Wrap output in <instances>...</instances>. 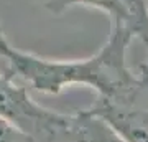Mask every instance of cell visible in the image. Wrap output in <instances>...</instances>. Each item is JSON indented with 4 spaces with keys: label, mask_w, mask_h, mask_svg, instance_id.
Listing matches in <instances>:
<instances>
[{
    "label": "cell",
    "mask_w": 148,
    "mask_h": 142,
    "mask_svg": "<svg viewBox=\"0 0 148 142\" xmlns=\"http://www.w3.org/2000/svg\"><path fill=\"white\" fill-rule=\"evenodd\" d=\"M133 37L123 26L110 25V35L99 51L84 60H49L10 46L3 58L8 73L20 76L43 94H59L74 84L89 86L99 98H109L127 88L135 74L127 66V50Z\"/></svg>",
    "instance_id": "1"
},
{
    "label": "cell",
    "mask_w": 148,
    "mask_h": 142,
    "mask_svg": "<svg viewBox=\"0 0 148 142\" xmlns=\"http://www.w3.org/2000/svg\"><path fill=\"white\" fill-rule=\"evenodd\" d=\"M0 119L35 142H68L71 114L46 109L18 86L8 71L0 73Z\"/></svg>",
    "instance_id": "2"
},
{
    "label": "cell",
    "mask_w": 148,
    "mask_h": 142,
    "mask_svg": "<svg viewBox=\"0 0 148 142\" xmlns=\"http://www.w3.org/2000/svg\"><path fill=\"white\" fill-rule=\"evenodd\" d=\"M123 142H148V63L127 88L109 98H99L87 109Z\"/></svg>",
    "instance_id": "3"
},
{
    "label": "cell",
    "mask_w": 148,
    "mask_h": 142,
    "mask_svg": "<svg viewBox=\"0 0 148 142\" xmlns=\"http://www.w3.org/2000/svg\"><path fill=\"white\" fill-rule=\"evenodd\" d=\"M46 12L63 15L73 7H87L104 12L112 25L123 26L133 38L148 46V5L147 0H36Z\"/></svg>",
    "instance_id": "4"
},
{
    "label": "cell",
    "mask_w": 148,
    "mask_h": 142,
    "mask_svg": "<svg viewBox=\"0 0 148 142\" xmlns=\"http://www.w3.org/2000/svg\"><path fill=\"white\" fill-rule=\"evenodd\" d=\"M68 142H123L106 122L90 114L89 111H77L71 114Z\"/></svg>",
    "instance_id": "5"
},
{
    "label": "cell",
    "mask_w": 148,
    "mask_h": 142,
    "mask_svg": "<svg viewBox=\"0 0 148 142\" xmlns=\"http://www.w3.org/2000/svg\"><path fill=\"white\" fill-rule=\"evenodd\" d=\"M0 142H35L32 137L21 134L16 131L15 127H12L8 122L0 119Z\"/></svg>",
    "instance_id": "6"
},
{
    "label": "cell",
    "mask_w": 148,
    "mask_h": 142,
    "mask_svg": "<svg viewBox=\"0 0 148 142\" xmlns=\"http://www.w3.org/2000/svg\"><path fill=\"white\" fill-rule=\"evenodd\" d=\"M10 43H8V40L5 38V33H3V28H2V25H0V56H5V53L10 50Z\"/></svg>",
    "instance_id": "7"
}]
</instances>
